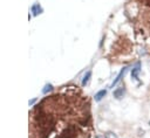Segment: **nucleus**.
Segmentation results:
<instances>
[{
    "mask_svg": "<svg viewBox=\"0 0 150 138\" xmlns=\"http://www.w3.org/2000/svg\"><path fill=\"white\" fill-rule=\"evenodd\" d=\"M127 70H128V67H124V68L122 69V70L120 72V74H118V75L116 76V78H115V80L113 81V83H112V88H114V87H115V85H116V84H117V83H118L120 81L122 80V77H123V76L126 75Z\"/></svg>",
    "mask_w": 150,
    "mask_h": 138,
    "instance_id": "nucleus-1",
    "label": "nucleus"
},
{
    "mask_svg": "<svg viewBox=\"0 0 150 138\" xmlns=\"http://www.w3.org/2000/svg\"><path fill=\"white\" fill-rule=\"evenodd\" d=\"M124 94H126V89H124V85L123 87H120V88H117L116 90H114V97L115 98H117V100H121V98L124 96Z\"/></svg>",
    "mask_w": 150,
    "mask_h": 138,
    "instance_id": "nucleus-2",
    "label": "nucleus"
},
{
    "mask_svg": "<svg viewBox=\"0 0 150 138\" xmlns=\"http://www.w3.org/2000/svg\"><path fill=\"white\" fill-rule=\"evenodd\" d=\"M139 72H141V66H139V63H137L136 67H134L131 69V77L134 78V80H138Z\"/></svg>",
    "mask_w": 150,
    "mask_h": 138,
    "instance_id": "nucleus-3",
    "label": "nucleus"
},
{
    "mask_svg": "<svg viewBox=\"0 0 150 138\" xmlns=\"http://www.w3.org/2000/svg\"><path fill=\"white\" fill-rule=\"evenodd\" d=\"M106 95H107V90H104V89H103V90H100L98 93H96V94H95V101L100 102V101H101Z\"/></svg>",
    "mask_w": 150,
    "mask_h": 138,
    "instance_id": "nucleus-4",
    "label": "nucleus"
},
{
    "mask_svg": "<svg viewBox=\"0 0 150 138\" xmlns=\"http://www.w3.org/2000/svg\"><path fill=\"white\" fill-rule=\"evenodd\" d=\"M32 12L34 13V15H38V14H40V13L42 12V9H41V7H40L39 4H36V5H34L32 7Z\"/></svg>",
    "mask_w": 150,
    "mask_h": 138,
    "instance_id": "nucleus-5",
    "label": "nucleus"
},
{
    "mask_svg": "<svg viewBox=\"0 0 150 138\" xmlns=\"http://www.w3.org/2000/svg\"><path fill=\"white\" fill-rule=\"evenodd\" d=\"M91 76H92V72H87V73H86V75H85L83 78H82V85H86V84L88 83V81H89V78H91Z\"/></svg>",
    "mask_w": 150,
    "mask_h": 138,
    "instance_id": "nucleus-6",
    "label": "nucleus"
},
{
    "mask_svg": "<svg viewBox=\"0 0 150 138\" xmlns=\"http://www.w3.org/2000/svg\"><path fill=\"white\" fill-rule=\"evenodd\" d=\"M52 89H53V87H52L51 84H48V85H46V87H45V89L42 90V93H44V94H47L48 91H51Z\"/></svg>",
    "mask_w": 150,
    "mask_h": 138,
    "instance_id": "nucleus-7",
    "label": "nucleus"
},
{
    "mask_svg": "<svg viewBox=\"0 0 150 138\" xmlns=\"http://www.w3.org/2000/svg\"><path fill=\"white\" fill-rule=\"evenodd\" d=\"M106 138H117V136L114 132H107L106 133Z\"/></svg>",
    "mask_w": 150,
    "mask_h": 138,
    "instance_id": "nucleus-8",
    "label": "nucleus"
},
{
    "mask_svg": "<svg viewBox=\"0 0 150 138\" xmlns=\"http://www.w3.org/2000/svg\"><path fill=\"white\" fill-rule=\"evenodd\" d=\"M144 3L147 6H150V0H144Z\"/></svg>",
    "mask_w": 150,
    "mask_h": 138,
    "instance_id": "nucleus-9",
    "label": "nucleus"
},
{
    "mask_svg": "<svg viewBox=\"0 0 150 138\" xmlns=\"http://www.w3.org/2000/svg\"><path fill=\"white\" fill-rule=\"evenodd\" d=\"M96 138H100V137H96Z\"/></svg>",
    "mask_w": 150,
    "mask_h": 138,
    "instance_id": "nucleus-10",
    "label": "nucleus"
},
{
    "mask_svg": "<svg viewBox=\"0 0 150 138\" xmlns=\"http://www.w3.org/2000/svg\"><path fill=\"white\" fill-rule=\"evenodd\" d=\"M149 125H150V122H149Z\"/></svg>",
    "mask_w": 150,
    "mask_h": 138,
    "instance_id": "nucleus-11",
    "label": "nucleus"
}]
</instances>
